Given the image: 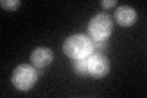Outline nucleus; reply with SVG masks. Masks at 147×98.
Wrapping results in <instances>:
<instances>
[{"label": "nucleus", "mask_w": 147, "mask_h": 98, "mask_svg": "<svg viewBox=\"0 0 147 98\" xmlns=\"http://www.w3.org/2000/svg\"><path fill=\"white\" fill-rule=\"evenodd\" d=\"M63 50L69 58L74 60L88 58L93 53L92 39L84 33H75L64 41Z\"/></svg>", "instance_id": "f257e3e1"}, {"label": "nucleus", "mask_w": 147, "mask_h": 98, "mask_svg": "<svg viewBox=\"0 0 147 98\" xmlns=\"http://www.w3.org/2000/svg\"><path fill=\"white\" fill-rule=\"evenodd\" d=\"M88 34L94 41H107L113 32V18L107 12H98L90 20Z\"/></svg>", "instance_id": "f03ea898"}, {"label": "nucleus", "mask_w": 147, "mask_h": 98, "mask_svg": "<svg viewBox=\"0 0 147 98\" xmlns=\"http://www.w3.org/2000/svg\"><path fill=\"white\" fill-rule=\"evenodd\" d=\"M38 80V72L30 64H20L13 69L11 82L18 91H30Z\"/></svg>", "instance_id": "7ed1b4c3"}, {"label": "nucleus", "mask_w": 147, "mask_h": 98, "mask_svg": "<svg viewBox=\"0 0 147 98\" xmlns=\"http://www.w3.org/2000/svg\"><path fill=\"white\" fill-rule=\"evenodd\" d=\"M90 76L94 78H102L109 72L110 64L109 60L102 52H93L87 58Z\"/></svg>", "instance_id": "20e7f679"}, {"label": "nucleus", "mask_w": 147, "mask_h": 98, "mask_svg": "<svg viewBox=\"0 0 147 98\" xmlns=\"http://www.w3.org/2000/svg\"><path fill=\"white\" fill-rule=\"evenodd\" d=\"M54 54L48 47H37L31 53V63L37 69H44L52 64Z\"/></svg>", "instance_id": "39448f33"}, {"label": "nucleus", "mask_w": 147, "mask_h": 98, "mask_svg": "<svg viewBox=\"0 0 147 98\" xmlns=\"http://www.w3.org/2000/svg\"><path fill=\"white\" fill-rule=\"evenodd\" d=\"M114 20L120 26H124V27L131 26L137 20L136 10L129 5H120L114 11Z\"/></svg>", "instance_id": "423d86ee"}, {"label": "nucleus", "mask_w": 147, "mask_h": 98, "mask_svg": "<svg viewBox=\"0 0 147 98\" xmlns=\"http://www.w3.org/2000/svg\"><path fill=\"white\" fill-rule=\"evenodd\" d=\"M72 68L75 72L80 76H90L88 72V64H87V58L84 59H76L72 63Z\"/></svg>", "instance_id": "0eeeda50"}, {"label": "nucleus", "mask_w": 147, "mask_h": 98, "mask_svg": "<svg viewBox=\"0 0 147 98\" xmlns=\"http://www.w3.org/2000/svg\"><path fill=\"white\" fill-rule=\"evenodd\" d=\"M0 5H1L3 9H5L7 11H15L21 5V1L20 0H1Z\"/></svg>", "instance_id": "6e6552de"}, {"label": "nucleus", "mask_w": 147, "mask_h": 98, "mask_svg": "<svg viewBox=\"0 0 147 98\" xmlns=\"http://www.w3.org/2000/svg\"><path fill=\"white\" fill-rule=\"evenodd\" d=\"M92 44H93V50H97V52H100L107 48V41H92Z\"/></svg>", "instance_id": "1a4fd4ad"}, {"label": "nucleus", "mask_w": 147, "mask_h": 98, "mask_svg": "<svg viewBox=\"0 0 147 98\" xmlns=\"http://www.w3.org/2000/svg\"><path fill=\"white\" fill-rule=\"evenodd\" d=\"M100 5L105 9L113 7V6L117 5V0H102V1H100Z\"/></svg>", "instance_id": "9d476101"}]
</instances>
